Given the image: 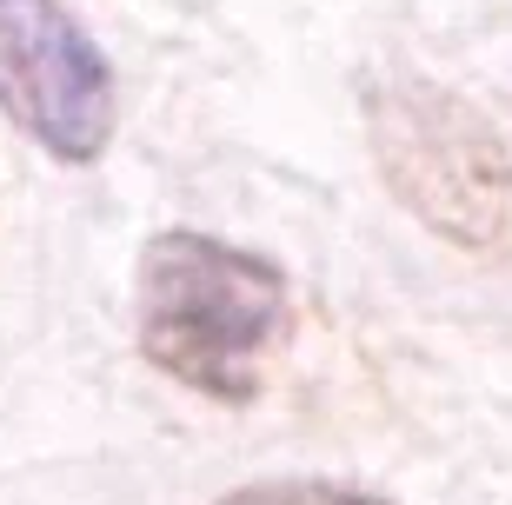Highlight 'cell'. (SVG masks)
Masks as SVG:
<instances>
[{
    "instance_id": "1",
    "label": "cell",
    "mask_w": 512,
    "mask_h": 505,
    "mask_svg": "<svg viewBox=\"0 0 512 505\" xmlns=\"http://www.w3.org/2000/svg\"><path fill=\"white\" fill-rule=\"evenodd\" d=\"M133 326L153 373L220 406H253L266 366L286 346V273L213 233H153L133 280Z\"/></svg>"
},
{
    "instance_id": "2",
    "label": "cell",
    "mask_w": 512,
    "mask_h": 505,
    "mask_svg": "<svg viewBox=\"0 0 512 505\" xmlns=\"http://www.w3.org/2000/svg\"><path fill=\"white\" fill-rule=\"evenodd\" d=\"M373 160L393 200L446 246L506 260L512 253V153L473 100L393 80L366 100Z\"/></svg>"
},
{
    "instance_id": "3",
    "label": "cell",
    "mask_w": 512,
    "mask_h": 505,
    "mask_svg": "<svg viewBox=\"0 0 512 505\" xmlns=\"http://www.w3.org/2000/svg\"><path fill=\"white\" fill-rule=\"evenodd\" d=\"M0 113L74 167L114 140V67L60 0H0Z\"/></svg>"
},
{
    "instance_id": "4",
    "label": "cell",
    "mask_w": 512,
    "mask_h": 505,
    "mask_svg": "<svg viewBox=\"0 0 512 505\" xmlns=\"http://www.w3.org/2000/svg\"><path fill=\"white\" fill-rule=\"evenodd\" d=\"M213 505H386V499H366V492L333 486V479H260V486H240Z\"/></svg>"
}]
</instances>
